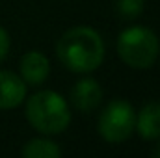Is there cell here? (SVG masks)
Returning <instances> with one entry per match:
<instances>
[{"label":"cell","mask_w":160,"mask_h":158,"mask_svg":"<svg viewBox=\"0 0 160 158\" xmlns=\"http://www.w3.org/2000/svg\"><path fill=\"white\" fill-rule=\"evenodd\" d=\"M104 41L101 34L89 26H73L62 34L56 45L58 60L73 73L88 75L104 62Z\"/></svg>","instance_id":"6da1fadb"},{"label":"cell","mask_w":160,"mask_h":158,"mask_svg":"<svg viewBox=\"0 0 160 158\" xmlns=\"http://www.w3.org/2000/svg\"><path fill=\"white\" fill-rule=\"evenodd\" d=\"M26 119L39 134L54 136L69 126L71 110L60 93L52 89H41L26 101Z\"/></svg>","instance_id":"7a4b0ae2"},{"label":"cell","mask_w":160,"mask_h":158,"mask_svg":"<svg viewBox=\"0 0 160 158\" xmlns=\"http://www.w3.org/2000/svg\"><path fill=\"white\" fill-rule=\"evenodd\" d=\"M118 56L130 69H149L160 54L157 34L145 26H128L118 36Z\"/></svg>","instance_id":"3957f363"},{"label":"cell","mask_w":160,"mask_h":158,"mask_svg":"<svg viewBox=\"0 0 160 158\" xmlns=\"http://www.w3.org/2000/svg\"><path fill=\"white\" fill-rule=\"evenodd\" d=\"M99 134L108 143H121L136 130V110L125 99L110 101L99 116Z\"/></svg>","instance_id":"277c9868"},{"label":"cell","mask_w":160,"mask_h":158,"mask_svg":"<svg viewBox=\"0 0 160 158\" xmlns=\"http://www.w3.org/2000/svg\"><path fill=\"white\" fill-rule=\"evenodd\" d=\"M19 75L26 86H41L50 75V62L41 50H28L19 62Z\"/></svg>","instance_id":"5b68a950"},{"label":"cell","mask_w":160,"mask_h":158,"mask_svg":"<svg viewBox=\"0 0 160 158\" xmlns=\"http://www.w3.org/2000/svg\"><path fill=\"white\" fill-rule=\"evenodd\" d=\"M26 101V82L21 75L0 71V110H13Z\"/></svg>","instance_id":"8992f818"},{"label":"cell","mask_w":160,"mask_h":158,"mask_svg":"<svg viewBox=\"0 0 160 158\" xmlns=\"http://www.w3.org/2000/svg\"><path fill=\"white\" fill-rule=\"evenodd\" d=\"M71 102L78 112H84V114L93 112L102 102L101 84L95 78H80L71 89Z\"/></svg>","instance_id":"52a82bcc"},{"label":"cell","mask_w":160,"mask_h":158,"mask_svg":"<svg viewBox=\"0 0 160 158\" xmlns=\"http://www.w3.org/2000/svg\"><path fill=\"white\" fill-rule=\"evenodd\" d=\"M136 130L143 140H160V101L147 102L136 114Z\"/></svg>","instance_id":"ba28073f"},{"label":"cell","mask_w":160,"mask_h":158,"mask_svg":"<svg viewBox=\"0 0 160 158\" xmlns=\"http://www.w3.org/2000/svg\"><path fill=\"white\" fill-rule=\"evenodd\" d=\"M21 155L24 158H60L62 147L50 138H32L24 143Z\"/></svg>","instance_id":"9c48e42d"},{"label":"cell","mask_w":160,"mask_h":158,"mask_svg":"<svg viewBox=\"0 0 160 158\" xmlns=\"http://www.w3.org/2000/svg\"><path fill=\"white\" fill-rule=\"evenodd\" d=\"M145 0H116V13L125 21H134L143 13Z\"/></svg>","instance_id":"30bf717a"},{"label":"cell","mask_w":160,"mask_h":158,"mask_svg":"<svg viewBox=\"0 0 160 158\" xmlns=\"http://www.w3.org/2000/svg\"><path fill=\"white\" fill-rule=\"evenodd\" d=\"M9 45H11V39H9V34L6 32V28L0 26V63L8 58V52H9Z\"/></svg>","instance_id":"8fae6325"},{"label":"cell","mask_w":160,"mask_h":158,"mask_svg":"<svg viewBox=\"0 0 160 158\" xmlns=\"http://www.w3.org/2000/svg\"><path fill=\"white\" fill-rule=\"evenodd\" d=\"M151 155H153L155 158H160V141L157 143V147H155V149L151 151Z\"/></svg>","instance_id":"7c38bea8"}]
</instances>
